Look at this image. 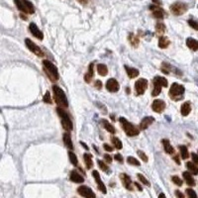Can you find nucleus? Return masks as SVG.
<instances>
[{
  "instance_id": "nucleus-1",
  "label": "nucleus",
  "mask_w": 198,
  "mask_h": 198,
  "mask_svg": "<svg viewBox=\"0 0 198 198\" xmlns=\"http://www.w3.org/2000/svg\"><path fill=\"white\" fill-rule=\"evenodd\" d=\"M53 92H54V98L55 103L59 105V107L62 108H68V100L65 96V93L63 89H60L59 86L54 85L53 86Z\"/></svg>"
},
{
  "instance_id": "nucleus-2",
  "label": "nucleus",
  "mask_w": 198,
  "mask_h": 198,
  "mask_svg": "<svg viewBox=\"0 0 198 198\" xmlns=\"http://www.w3.org/2000/svg\"><path fill=\"white\" fill-rule=\"evenodd\" d=\"M43 68H44L46 74L48 75L51 80L52 81L59 80V75L58 68L53 63H51L48 59H45V60H43Z\"/></svg>"
},
{
  "instance_id": "nucleus-3",
  "label": "nucleus",
  "mask_w": 198,
  "mask_h": 198,
  "mask_svg": "<svg viewBox=\"0 0 198 198\" xmlns=\"http://www.w3.org/2000/svg\"><path fill=\"white\" fill-rule=\"evenodd\" d=\"M184 86L180 85L178 83H172L171 87L169 88V97L172 100L178 101L180 99L183 98V94H184Z\"/></svg>"
},
{
  "instance_id": "nucleus-4",
  "label": "nucleus",
  "mask_w": 198,
  "mask_h": 198,
  "mask_svg": "<svg viewBox=\"0 0 198 198\" xmlns=\"http://www.w3.org/2000/svg\"><path fill=\"white\" fill-rule=\"evenodd\" d=\"M57 112L59 114V116L60 117V121H62V125H63V128L67 131L69 132L73 130V122L70 120L69 115L65 112L64 110V108L62 107H58L57 108Z\"/></svg>"
},
{
  "instance_id": "nucleus-5",
  "label": "nucleus",
  "mask_w": 198,
  "mask_h": 198,
  "mask_svg": "<svg viewBox=\"0 0 198 198\" xmlns=\"http://www.w3.org/2000/svg\"><path fill=\"white\" fill-rule=\"evenodd\" d=\"M119 121L122 124V127H123V130L125 131V133L129 137H135L140 134V129L137 128V127L134 126L132 123H130L129 121H127V119L121 117Z\"/></svg>"
},
{
  "instance_id": "nucleus-6",
  "label": "nucleus",
  "mask_w": 198,
  "mask_h": 198,
  "mask_svg": "<svg viewBox=\"0 0 198 198\" xmlns=\"http://www.w3.org/2000/svg\"><path fill=\"white\" fill-rule=\"evenodd\" d=\"M187 9H188V6L183 2H175L170 6V11L175 16H180V15L184 14Z\"/></svg>"
},
{
  "instance_id": "nucleus-7",
  "label": "nucleus",
  "mask_w": 198,
  "mask_h": 198,
  "mask_svg": "<svg viewBox=\"0 0 198 198\" xmlns=\"http://www.w3.org/2000/svg\"><path fill=\"white\" fill-rule=\"evenodd\" d=\"M148 87V80L146 78H141L136 81L135 83V90L137 95H143Z\"/></svg>"
},
{
  "instance_id": "nucleus-8",
  "label": "nucleus",
  "mask_w": 198,
  "mask_h": 198,
  "mask_svg": "<svg viewBox=\"0 0 198 198\" xmlns=\"http://www.w3.org/2000/svg\"><path fill=\"white\" fill-rule=\"evenodd\" d=\"M25 44H26L27 46V48L31 51L32 53H34L36 55H38V57H44V53H43V51L41 50L38 46L35 44L32 40H30V39H26L25 40Z\"/></svg>"
},
{
  "instance_id": "nucleus-9",
  "label": "nucleus",
  "mask_w": 198,
  "mask_h": 198,
  "mask_svg": "<svg viewBox=\"0 0 198 198\" xmlns=\"http://www.w3.org/2000/svg\"><path fill=\"white\" fill-rule=\"evenodd\" d=\"M77 192L78 194L81 195L82 197L85 198H95V193L92 191V189L90 188L88 186H85V185H81L77 188Z\"/></svg>"
},
{
  "instance_id": "nucleus-10",
  "label": "nucleus",
  "mask_w": 198,
  "mask_h": 198,
  "mask_svg": "<svg viewBox=\"0 0 198 198\" xmlns=\"http://www.w3.org/2000/svg\"><path fill=\"white\" fill-rule=\"evenodd\" d=\"M152 109L156 113H161L165 109V103L161 99H156L152 104Z\"/></svg>"
},
{
  "instance_id": "nucleus-11",
  "label": "nucleus",
  "mask_w": 198,
  "mask_h": 198,
  "mask_svg": "<svg viewBox=\"0 0 198 198\" xmlns=\"http://www.w3.org/2000/svg\"><path fill=\"white\" fill-rule=\"evenodd\" d=\"M106 88H107V90L110 91V92H117L120 88V86H119L118 81L115 78H110L107 80V82H106Z\"/></svg>"
},
{
  "instance_id": "nucleus-12",
  "label": "nucleus",
  "mask_w": 198,
  "mask_h": 198,
  "mask_svg": "<svg viewBox=\"0 0 198 198\" xmlns=\"http://www.w3.org/2000/svg\"><path fill=\"white\" fill-rule=\"evenodd\" d=\"M92 175H93V177H94V179H95V181H96V183H97L98 189H99L101 192H103V193L105 194L106 192H107V190H106V186L104 185V183H103L102 180H101V178H100V174H99V172H98L97 170H93Z\"/></svg>"
},
{
  "instance_id": "nucleus-13",
  "label": "nucleus",
  "mask_w": 198,
  "mask_h": 198,
  "mask_svg": "<svg viewBox=\"0 0 198 198\" xmlns=\"http://www.w3.org/2000/svg\"><path fill=\"white\" fill-rule=\"evenodd\" d=\"M29 29H30V32L33 35L34 37H36L39 40H43L44 39V34L42 33V31L37 27V25L35 23H31L29 25Z\"/></svg>"
},
{
  "instance_id": "nucleus-14",
  "label": "nucleus",
  "mask_w": 198,
  "mask_h": 198,
  "mask_svg": "<svg viewBox=\"0 0 198 198\" xmlns=\"http://www.w3.org/2000/svg\"><path fill=\"white\" fill-rule=\"evenodd\" d=\"M69 178L73 182H75V183H82V182L84 181V178L79 174V172L77 170L70 171Z\"/></svg>"
},
{
  "instance_id": "nucleus-15",
  "label": "nucleus",
  "mask_w": 198,
  "mask_h": 198,
  "mask_svg": "<svg viewBox=\"0 0 198 198\" xmlns=\"http://www.w3.org/2000/svg\"><path fill=\"white\" fill-rule=\"evenodd\" d=\"M120 178L122 180V182H123V185L125 186V188H127L128 190H133V186H132V180L130 178V176H128L127 174H122L120 175Z\"/></svg>"
},
{
  "instance_id": "nucleus-16",
  "label": "nucleus",
  "mask_w": 198,
  "mask_h": 198,
  "mask_svg": "<svg viewBox=\"0 0 198 198\" xmlns=\"http://www.w3.org/2000/svg\"><path fill=\"white\" fill-rule=\"evenodd\" d=\"M150 9L153 11V15L158 19H162L165 17V11L162 10L161 7L159 6H154V5H152L150 6Z\"/></svg>"
},
{
  "instance_id": "nucleus-17",
  "label": "nucleus",
  "mask_w": 198,
  "mask_h": 198,
  "mask_svg": "<svg viewBox=\"0 0 198 198\" xmlns=\"http://www.w3.org/2000/svg\"><path fill=\"white\" fill-rule=\"evenodd\" d=\"M155 119L153 117H145L143 120H142L141 124H140V129L141 130H146L148 129V127L154 123Z\"/></svg>"
},
{
  "instance_id": "nucleus-18",
  "label": "nucleus",
  "mask_w": 198,
  "mask_h": 198,
  "mask_svg": "<svg viewBox=\"0 0 198 198\" xmlns=\"http://www.w3.org/2000/svg\"><path fill=\"white\" fill-rule=\"evenodd\" d=\"M63 140H64V145L67 146V148L69 149L70 151H73V142H72V138H70V135L68 132H67V133H64L63 135Z\"/></svg>"
},
{
  "instance_id": "nucleus-19",
  "label": "nucleus",
  "mask_w": 198,
  "mask_h": 198,
  "mask_svg": "<svg viewBox=\"0 0 198 198\" xmlns=\"http://www.w3.org/2000/svg\"><path fill=\"white\" fill-rule=\"evenodd\" d=\"M182 175H183V178L185 179L186 183L190 185V186H195V179L193 178V176L191 175V174L189 171H184L183 174H182Z\"/></svg>"
},
{
  "instance_id": "nucleus-20",
  "label": "nucleus",
  "mask_w": 198,
  "mask_h": 198,
  "mask_svg": "<svg viewBox=\"0 0 198 198\" xmlns=\"http://www.w3.org/2000/svg\"><path fill=\"white\" fill-rule=\"evenodd\" d=\"M186 46L194 52L198 50V42L193 38H188L186 40Z\"/></svg>"
},
{
  "instance_id": "nucleus-21",
  "label": "nucleus",
  "mask_w": 198,
  "mask_h": 198,
  "mask_svg": "<svg viewBox=\"0 0 198 198\" xmlns=\"http://www.w3.org/2000/svg\"><path fill=\"white\" fill-rule=\"evenodd\" d=\"M162 145H164V149L165 151V153L166 154H174V147H172L169 143V140H166V139H164L162 140Z\"/></svg>"
},
{
  "instance_id": "nucleus-22",
  "label": "nucleus",
  "mask_w": 198,
  "mask_h": 198,
  "mask_svg": "<svg viewBox=\"0 0 198 198\" xmlns=\"http://www.w3.org/2000/svg\"><path fill=\"white\" fill-rule=\"evenodd\" d=\"M125 69H126V72H127V74H128V77L130 78H135L137 77L139 75V70L137 69V68H129V67H127V65H125Z\"/></svg>"
},
{
  "instance_id": "nucleus-23",
  "label": "nucleus",
  "mask_w": 198,
  "mask_h": 198,
  "mask_svg": "<svg viewBox=\"0 0 198 198\" xmlns=\"http://www.w3.org/2000/svg\"><path fill=\"white\" fill-rule=\"evenodd\" d=\"M93 75H94V64H90L89 68H88V72L84 77V80L86 82H90L91 79L93 77Z\"/></svg>"
},
{
  "instance_id": "nucleus-24",
  "label": "nucleus",
  "mask_w": 198,
  "mask_h": 198,
  "mask_svg": "<svg viewBox=\"0 0 198 198\" xmlns=\"http://www.w3.org/2000/svg\"><path fill=\"white\" fill-rule=\"evenodd\" d=\"M22 2L24 4V7H25V10H26V13L33 14L35 12V7H34V5L32 4V2H30L29 0H22Z\"/></svg>"
},
{
  "instance_id": "nucleus-25",
  "label": "nucleus",
  "mask_w": 198,
  "mask_h": 198,
  "mask_svg": "<svg viewBox=\"0 0 198 198\" xmlns=\"http://www.w3.org/2000/svg\"><path fill=\"white\" fill-rule=\"evenodd\" d=\"M190 111H191V105H190V102H188V101L181 105V115L182 116H188Z\"/></svg>"
},
{
  "instance_id": "nucleus-26",
  "label": "nucleus",
  "mask_w": 198,
  "mask_h": 198,
  "mask_svg": "<svg viewBox=\"0 0 198 198\" xmlns=\"http://www.w3.org/2000/svg\"><path fill=\"white\" fill-rule=\"evenodd\" d=\"M169 44H170L169 40L167 39L166 37L162 36V37H161V38L159 39V47H160L161 49H166V48L169 46Z\"/></svg>"
},
{
  "instance_id": "nucleus-27",
  "label": "nucleus",
  "mask_w": 198,
  "mask_h": 198,
  "mask_svg": "<svg viewBox=\"0 0 198 198\" xmlns=\"http://www.w3.org/2000/svg\"><path fill=\"white\" fill-rule=\"evenodd\" d=\"M186 167L188 169V170L191 174H193V175L198 174V167L196 166L195 164H193V162H190V161L186 162Z\"/></svg>"
},
{
  "instance_id": "nucleus-28",
  "label": "nucleus",
  "mask_w": 198,
  "mask_h": 198,
  "mask_svg": "<svg viewBox=\"0 0 198 198\" xmlns=\"http://www.w3.org/2000/svg\"><path fill=\"white\" fill-rule=\"evenodd\" d=\"M154 82L160 84L161 87H167V85H169L167 80L162 77H156L155 79H154Z\"/></svg>"
},
{
  "instance_id": "nucleus-29",
  "label": "nucleus",
  "mask_w": 198,
  "mask_h": 198,
  "mask_svg": "<svg viewBox=\"0 0 198 198\" xmlns=\"http://www.w3.org/2000/svg\"><path fill=\"white\" fill-rule=\"evenodd\" d=\"M101 123H102L105 130H107L109 133H111V134H115V128L113 127V125H111L107 120L103 119L102 121H101Z\"/></svg>"
},
{
  "instance_id": "nucleus-30",
  "label": "nucleus",
  "mask_w": 198,
  "mask_h": 198,
  "mask_svg": "<svg viewBox=\"0 0 198 198\" xmlns=\"http://www.w3.org/2000/svg\"><path fill=\"white\" fill-rule=\"evenodd\" d=\"M83 158H84V162H85V165H86V167H87V169H91V167L93 166V161H92V156H91L89 154H84V156H83Z\"/></svg>"
},
{
  "instance_id": "nucleus-31",
  "label": "nucleus",
  "mask_w": 198,
  "mask_h": 198,
  "mask_svg": "<svg viewBox=\"0 0 198 198\" xmlns=\"http://www.w3.org/2000/svg\"><path fill=\"white\" fill-rule=\"evenodd\" d=\"M97 72L100 75L105 77V75H107V73H108V68L105 64H97Z\"/></svg>"
},
{
  "instance_id": "nucleus-32",
  "label": "nucleus",
  "mask_w": 198,
  "mask_h": 198,
  "mask_svg": "<svg viewBox=\"0 0 198 198\" xmlns=\"http://www.w3.org/2000/svg\"><path fill=\"white\" fill-rule=\"evenodd\" d=\"M179 151H180V155H181V158L182 160H186L189 158V153H188V150L185 146H179Z\"/></svg>"
},
{
  "instance_id": "nucleus-33",
  "label": "nucleus",
  "mask_w": 198,
  "mask_h": 198,
  "mask_svg": "<svg viewBox=\"0 0 198 198\" xmlns=\"http://www.w3.org/2000/svg\"><path fill=\"white\" fill-rule=\"evenodd\" d=\"M161 88L162 87L160 84L154 82V89H153V92H152V95L155 96V97H156V96H158L161 92Z\"/></svg>"
},
{
  "instance_id": "nucleus-34",
  "label": "nucleus",
  "mask_w": 198,
  "mask_h": 198,
  "mask_svg": "<svg viewBox=\"0 0 198 198\" xmlns=\"http://www.w3.org/2000/svg\"><path fill=\"white\" fill-rule=\"evenodd\" d=\"M156 32L160 35L164 34L165 32V25L164 23H158L156 26Z\"/></svg>"
},
{
  "instance_id": "nucleus-35",
  "label": "nucleus",
  "mask_w": 198,
  "mask_h": 198,
  "mask_svg": "<svg viewBox=\"0 0 198 198\" xmlns=\"http://www.w3.org/2000/svg\"><path fill=\"white\" fill-rule=\"evenodd\" d=\"M68 156H69V161H70V162H72V164H73V165H77V164H78V160H77V156H75V154H74V153H73V152L70 151V152H68Z\"/></svg>"
},
{
  "instance_id": "nucleus-36",
  "label": "nucleus",
  "mask_w": 198,
  "mask_h": 198,
  "mask_svg": "<svg viewBox=\"0 0 198 198\" xmlns=\"http://www.w3.org/2000/svg\"><path fill=\"white\" fill-rule=\"evenodd\" d=\"M129 40H130L131 45L133 46V47H137V46L139 45V39H138V37H136L134 34H130Z\"/></svg>"
},
{
  "instance_id": "nucleus-37",
  "label": "nucleus",
  "mask_w": 198,
  "mask_h": 198,
  "mask_svg": "<svg viewBox=\"0 0 198 198\" xmlns=\"http://www.w3.org/2000/svg\"><path fill=\"white\" fill-rule=\"evenodd\" d=\"M112 142H113V144H114V146H115V148L117 149V150H121L122 148H123L122 142H121L118 138H116V137H113V138H112Z\"/></svg>"
},
{
  "instance_id": "nucleus-38",
  "label": "nucleus",
  "mask_w": 198,
  "mask_h": 198,
  "mask_svg": "<svg viewBox=\"0 0 198 198\" xmlns=\"http://www.w3.org/2000/svg\"><path fill=\"white\" fill-rule=\"evenodd\" d=\"M127 162L130 165H141V162L137 159L133 158V156H128V158H127Z\"/></svg>"
},
{
  "instance_id": "nucleus-39",
  "label": "nucleus",
  "mask_w": 198,
  "mask_h": 198,
  "mask_svg": "<svg viewBox=\"0 0 198 198\" xmlns=\"http://www.w3.org/2000/svg\"><path fill=\"white\" fill-rule=\"evenodd\" d=\"M14 2H15V4H16L17 8L20 10V11L26 13V10H25V7H24V4L22 2V0H14Z\"/></svg>"
},
{
  "instance_id": "nucleus-40",
  "label": "nucleus",
  "mask_w": 198,
  "mask_h": 198,
  "mask_svg": "<svg viewBox=\"0 0 198 198\" xmlns=\"http://www.w3.org/2000/svg\"><path fill=\"white\" fill-rule=\"evenodd\" d=\"M138 178H139V180L142 182V183H144L146 186H150V185H151V184H150V182H149V180L147 179L143 174H138Z\"/></svg>"
},
{
  "instance_id": "nucleus-41",
  "label": "nucleus",
  "mask_w": 198,
  "mask_h": 198,
  "mask_svg": "<svg viewBox=\"0 0 198 198\" xmlns=\"http://www.w3.org/2000/svg\"><path fill=\"white\" fill-rule=\"evenodd\" d=\"M97 162H98L99 167H100V169H102L103 171H105V172H109V167H108L107 165H106L102 161H98Z\"/></svg>"
},
{
  "instance_id": "nucleus-42",
  "label": "nucleus",
  "mask_w": 198,
  "mask_h": 198,
  "mask_svg": "<svg viewBox=\"0 0 198 198\" xmlns=\"http://www.w3.org/2000/svg\"><path fill=\"white\" fill-rule=\"evenodd\" d=\"M43 100H44V102H45V103H49V104L52 103V99H51V95H50V92H49V91H47V92L45 93Z\"/></svg>"
},
{
  "instance_id": "nucleus-43",
  "label": "nucleus",
  "mask_w": 198,
  "mask_h": 198,
  "mask_svg": "<svg viewBox=\"0 0 198 198\" xmlns=\"http://www.w3.org/2000/svg\"><path fill=\"white\" fill-rule=\"evenodd\" d=\"M171 180L174 181L177 186H181V185H182V180L179 178L178 176H176V175L172 176V177H171Z\"/></svg>"
},
{
  "instance_id": "nucleus-44",
  "label": "nucleus",
  "mask_w": 198,
  "mask_h": 198,
  "mask_svg": "<svg viewBox=\"0 0 198 198\" xmlns=\"http://www.w3.org/2000/svg\"><path fill=\"white\" fill-rule=\"evenodd\" d=\"M138 155H139V156H140V158H141L142 160H143L145 162H147V161H149V159H148V156H147V155L144 153V152H142V151H138Z\"/></svg>"
},
{
  "instance_id": "nucleus-45",
  "label": "nucleus",
  "mask_w": 198,
  "mask_h": 198,
  "mask_svg": "<svg viewBox=\"0 0 198 198\" xmlns=\"http://www.w3.org/2000/svg\"><path fill=\"white\" fill-rule=\"evenodd\" d=\"M186 194L188 195L189 197H192V198H196L197 197V194H196V192L193 190V189H186Z\"/></svg>"
},
{
  "instance_id": "nucleus-46",
  "label": "nucleus",
  "mask_w": 198,
  "mask_h": 198,
  "mask_svg": "<svg viewBox=\"0 0 198 198\" xmlns=\"http://www.w3.org/2000/svg\"><path fill=\"white\" fill-rule=\"evenodd\" d=\"M188 24H189V26H191L194 30L198 29V24H197V22L195 21V20H192V19L188 20Z\"/></svg>"
},
{
  "instance_id": "nucleus-47",
  "label": "nucleus",
  "mask_w": 198,
  "mask_h": 198,
  "mask_svg": "<svg viewBox=\"0 0 198 198\" xmlns=\"http://www.w3.org/2000/svg\"><path fill=\"white\" fill-rule=\"evenodd\" d=\"M114 159L119 162H123V156H122V155H120V154H116Z\"/></svg>"
},
{
  "instance_id": "nucleus-48",
  "label": "nucleus",
  "mask_w": 198,
  "mask_h": 198,
  "mask_svg": "<svg viewBox=\"0 0 198 198\" xmlns=\"http://www.w3.org/2000/svg\"><path fill=\"white\" fill-rule=\"evenodd\" d=\"M191 156H192V161H193V162L195 165H198V156L195 154V153H192L191 154Z\"/></svg>"
},
{
  "instance_id": "nucleus-49",
  "label": "nucleus",
  "mask_w": 198,
  "mask_h": 198,
  "mask_svg": "<svg viewBox=\"0 0 198 198\" xmlns=\"http://www.w3.org/2000/svg\"><path fill=\"white\" fill-rule=\"evenodd\" d=\"M95 87L97 89H101L102 87V82L100 80H95Z\"/></svg>"
},
{
  "instance_id": "nucleus-50",
  "label": "nucleus",
  "mask_w": 198,
  "mask_h": 198,
  "mask_svg": "<svg viewBox=\"0 0 198 198\" xmlns=\"http://www.w3.org/2000/svg\"><path fill=\"white\" fill-rule=\"evenodd\" d=\"M103 147H104L105 151H107V152H112V151H113V148H112V147L109 146V145H107V144H104V145H103Z\"/></svg>"
},
{
  "instance_id": "nucleus-51",
  "label": "nucleus",
  "mask_w": 198,
  "mask_h": 198,
  "mask_svg": "<svg viewBox=\"0 0 198 198\" xmlns=\"http://www.w3.org/2000/svg\"><path fill=\"white\" fill-rule=\"evenodd\" d=\"M104 159L105 161L108 162V164H110V162H112V158L109 156V155H104Z\"/></svg>"
},
{
  "instance_id": "nucleus-52",
  "label": "nucleus",
  "mask_w": 198,
  "mask_h": 198,
  "mask_svg": "<svg viewBox=\"0 0 198 198\" xmlns=\"http://www.w3.org/2000/svg\"><path fill=\"white\" fill-rule=\"evenodd\" d=\"M175 195H176L177 197H178V198H184V195L182 194L179 190H176V191H175Z\"/></svg>"
},
{
  "instance_id": "nucleus-53",
  "label": "nucleus",
  "mask_w": 198,
  "mask_h": 198,
  "mask_svg": "<svg viewBox=\"0 0 198 198\" xmlns=\"http://www.w3.org/2000/svg\"><path fill=\"white\" fill-rule=\"evenodd\" d=\"M174 160L175 161V162H176L177 165L180 164V161H179V159H178V156H174Z\"/></svg>"
},
{
  "instance_id": "nucleus-54",
  "label": "nucleus",
  "mask_w": 198,
  "mask_h": 198,
  "mask_svg": "<svg viewBox=\"0 0 198 198\" xmlns=\"http://www.w3.org/2000/svg\"><path fill=\"white\" fill-rule=\"evenodd\" d=\"M153 2L155 4H158V5H161V0H153Z\"/></svg>"
},
{
  "instance_id": "nucleus-55",
  "label": "nucleus",
  "mask_w": 198,
  "mask_h": 198,
  "mask_svg": "<svg viewBox=\"0 0 198 198\" xmlns=\"http://www.w3.org/2000/svg\"><path fill=\"white\" fill-rule=\"evenodd\" d=\"M135 186H137V187H138V189H139L140 191H142V187H141V185H140L139 183H137V182H135Z\"/></svg>"
},
{
  "instance_id": "nucleus-56",
  "label": "nucleus",
  "mask_w": 198,
  "mask_h": 198,
  "mask_svg": "<svg viewBox=\"0 0 198 198\" xmlns=\"http://www.w3.org/2000/svg\"><path fill=\"white\" fill-rule=\"evenodd\" d=\"M80 143H81V145H82V146L84 147V148H85L86 150H88V147L86 146V145H84V143H83V142H80Z\"/></svg>"
},
{
  "instance_id": "nucleus-57",
  "label": "nucleus",
  "mask_w": 198,
  "mask_h": 198,
  "mask_svg": "<svg viewBox=\"0 0 198 198\" xmlns=\"http://www.w3.org/2000/svg\"><path fill=\"white\" fill-rule=\"evenodd\" d=\"M159 196H160V197H165V195L164 193H161V194H160Z\"/></svg>"
}]
</instances>
